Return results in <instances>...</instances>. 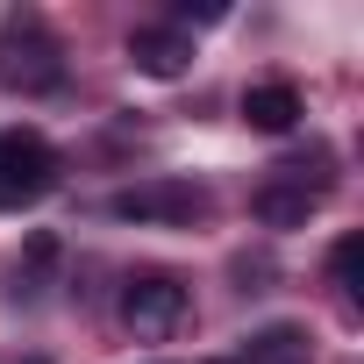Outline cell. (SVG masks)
I'll return each mask as SVG.
<instances>
[{
    "label": "cell",
    "instance_id": "obj_5",
    "mask_svg": "<svg viewBox=\"0 0 364 364\" xmlns=\"http://www.w3.org/2000/svg\"><path fill=\"white\" fill-rule=\"evenodd\" d=\"M129 65L150 72V79H178V72L193 65V36H186V29H171V22L136 29V36H129Z\"/></svg>",
    "mask_w": 364,
    "mask_h": 364
},
{
    "label": "cell",
    "instance_id": "obj_6",
    "mask_svg": "<svg viewBox=\"0 0 364 364\" xmlns=\"http://www.w3.org/2000/svg\"><path fill=\"white\" fill-rule=\"evenodd\" d=\"M300 114H307V100H300V86H286V79H264V86L243 93V122H250L257 136H286V129H300Z\"/></svg>",
    "mask_w": 364,
    "mask_h": 364
},
{
    "label": "cell",
    "instance_id": "obj_4",
    "mask_svg": "<svg viewBox=\"0 0 364 364\" xmlns=\"http://www.w3.org/2000/svg\"><path fill=\"white\" fill-rule=\"evenodd\" d=\"M58 186V150L36 129H0V208H29Z\"/></svg>",
    "mask_w": 364,
    "mask_h": 364
},
{
    "label": "cell",
    "instance_id": "obj_12",
    "mask_svg": "<svg viewBox=\"0 0 364 364\" xmlns=\"http://www.w3.org/2000/svg\"><path fill=\"white\" fill-rule=\"evenodd\" d=\"M29 364H43V357H29Z\"/></svg>",
    "mask_w": 364,
    "mask_h": 364
},
{
    "label": "cell",
    "instance_id": "obj_11",
    "mask_svg": "<svg viewBox=\"0 0 364 364\" xmlns=\"http://www.w3.org/2000/svg\"><path fill=\"white\" fill-rule=\"evenodd\" d=\"M208 364H236V357H208Z\"/></svg>",
    "mask_w": 364,
    "mask_h": 364
},
{
    "label": "cell",
    "instance_id": "obj_2",
    "mask_svg": "<svg viewBox=\"0 0 364 364\" xmlns=\"http://www.w3.org/2000/svg\"><path fill=\"white\" fill-rule=\"evenodd\" d=\"M186 314H193V293H186V279H171V272H136V279L122 286V321H129V336H143V343L178 336Z\"/></svg>",
    "mask_w": 364,
    "mask_h": 364
},
{
    "label": "cell",
    "instance_id": "obj_10",
    "mask_svg": "<svg viewBox=\"0 0 364 364\" xmlns=\"http://www.w3.org/2000/svg\"><path fill=\"white\" fill-rule=\"evenodd\" d=\"M357 272H364V236H336V250H328V279H336L343 293H357Z\"/></svg>",
    "mask_w": 364,
    "mask_h": 364
},
{
    "label": "cell",
    "instance_id": "obj_1",
    "mask_svg": "<svg viewBox=\"0 0 364 364\" xmlns=\"http://www.w3.org/2000/svg\"><path fill=\"white\" fill-rule=\"evenodd\" d=\"M0 86L8 93H58L65 86V43L29 8L0 22Z\"/></svg>",
    "mask_w": 364,
    "mask_h": 364
},
{
    "label": "cell",
    "instance_id": "obj_9",
    "mask_svg": "<svg viewBox=\"0 0 364 364\" xmlns=\"http://www.w3.org/2000/svg\"><path fill=\"white\" fill-rule=\"evenodd\" d=\"M50 264H58V236H43V229H36V236H29V250L8 264V293H15V300H36Z\"/></svg>",
    "mask_w": 364,
    "mask_h": 364
},
{
    "label": "cell",
    "instance_id": "obj_8",
    "mask_svg": "<svg viewBox=\"0 0 364 364\" xmlns=\"http://www.w3.org/2000/svg\"><path fill=\"white\" fill-rule=\"evenodd\" d=\"M236 364H314V357H307V328L272 321V328H257V336H250V350H243Z\"/></svg>",
    "mask_w": 364,
    "mask_h": 364
},
{
    "label": "cell",
    "instance_id": "obj_3",
    "mask_svg": "<svg viewBox=\"0 0 364 364\" xmlns=\"http://www.w3.org/2000/svg\"><path fill=\"white\" fill-rule=\"evenodd\" d=\"M107 215L114 222H157V229H186L208 215V193L193 178H136V186L107 193Z\"/></svg>",
    "mask_w": 364,
    "mask_h": 364
},
{
    "label": "cell",
    "instance_id": "obj_7",
    "mask_svg": "<svg viewBox=\"0 0 364 364\" xmlns=\"http://www.w3.org/2000/svg\"><path fill=\"white\" fill-rule=\"evenodd\" d=\"M321 208V193H307V186H293V178H272V186H257L250 193V215L264 222V229H307V215Z\"/></svg>",
    "mask_w": 364,
    "mask_h": 364
}]
</instances>
